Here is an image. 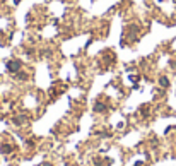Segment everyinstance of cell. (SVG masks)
Wrapping results in <instances>:
<instances>
[{
	"label": "cell",
	"mask_w": 176,
	"mask_h": 166,
	"mask_svg": "<svg viewBox=\"0 0 176 166\" xmlns=\"http://www.w3.org/2000/svg\"><path fill=\"white\" fill-rule=\"evenodd\" d=\"M7 69L10 72H16V74H17V72H21V62H19V60H10V62L7 64Z\"/></svg>",
	"instance_id": "6da1fadb"
},
{
	"label": "cell",
	"mask_w": 176,
	"mask_h": 166,
	"mask_svg": "<svg viewBox=\"0 0 176 166\" xmlns=\"http://www.w3.org/2000/svg\"><path fill=\"white\" fill-rule=\"evenodd\" d=\"M12 146H9V144H0V153H4V154H10L12 153Z\"/></svg>",
	"instance_id": "7a4b0ae2"
},
{
	"label": "cell",
	"mask_w": 176,
	"mask_h": 166,
	"mask_svg": "<svg viewBox=\"0 0 176 166\" xmlns=\"http://www.w3.org/2000/svg\"><path fill=\"white\" fill-rule=\"evenodd\" d=\"M168 84H169V81H168L166 77H163V79H161V86H164V87H166Z\"/></svg>",
	"instance_id": "277c9868"
},
{
	"label": "cell",
	"mask_w": 176,
	"mask_h": 166,
	"mask_svg": "<svg viewBox=\"0 0 176 166\" xmlns=\"http://www.w3.org/2000/svg\"><path fill=\"white\" fill-rule=\"evenodd\" d=\"M106 105L104 103H96V106H94V110H96V111H99V113H104L106 111Z\"/></svg>",
	"instance_id": "3957f363"
},
{
	"label": "cell",
	"mask_w": 176,
	"mask_h": 166,
	"mask_svg": "<svg viewBox=\"0 0 176 166\" xmlns=\"http://www.w3.org/2000/svg\"><path fill=\"white\" fill-rule=\"evenodd\" d=\"M43 166H51V165H50V163H45V165H43Z\"/></svg>",
	"instance_id": "5b68a950"
}]
</instances>
